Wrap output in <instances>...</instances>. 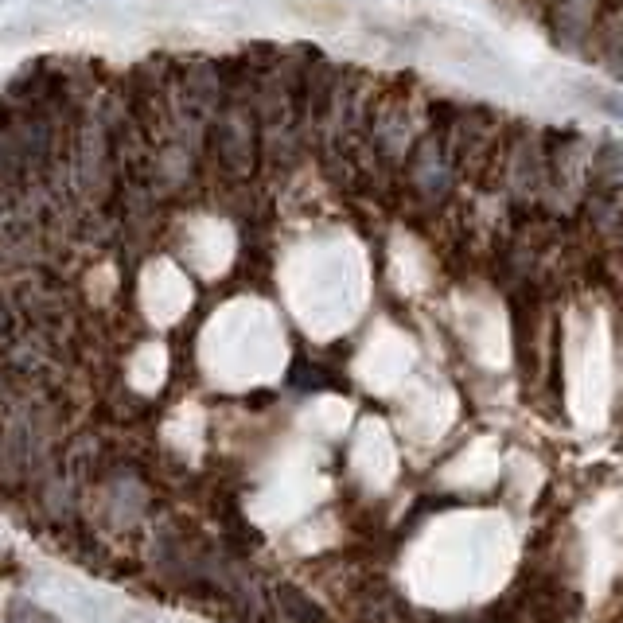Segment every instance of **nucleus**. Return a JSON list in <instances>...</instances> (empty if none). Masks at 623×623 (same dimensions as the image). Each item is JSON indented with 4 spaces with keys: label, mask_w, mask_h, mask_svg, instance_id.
I'll list each match as a JSON object with an SVG mask.
<instances>
[{
    "label": "nucleus",
    "mask_w": 623,
    "mask_h": 623,
    "mask_svg": "<svg viewBox=\"0 0 623 623\" xmlns=\"http://www.w3.org/2000/svg\"><path fill=\"white\" fill-rule=\"evenodd\" d=\"M4 623H59L55 612H47L36 600H24V596H12L4 604Z\"/></svg>",
    "instance_id": "f257e3e1"
}]
</instances>
